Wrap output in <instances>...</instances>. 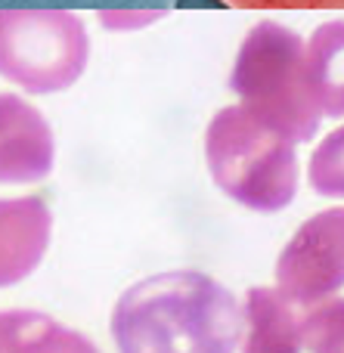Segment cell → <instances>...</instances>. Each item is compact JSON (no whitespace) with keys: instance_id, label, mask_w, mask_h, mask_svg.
Here are the masks:
<instances>
[{"instance_id":"ba28073f","label":"cell","mask_w":344,"mask_h":353,"mask_svg":"<svg viewBox=\"0 0 344 353\" xmlns=\"http://www.w3.org/2000/svg\"><path fill=\"white\" fill-rule=\"evenodd\" d=\"M307 307L289 301L279 288H252L242 307V353H301V325Z\"/></svg>"},{"instance_id":"5bb4252c","label":"cell","mask_w":344,"mask_h":353,"mask_svg":"<svg viewBox=\"0 0 344 353\" xmlns=\"http://www.w3.org/2000/svg\"><path fill=\"white\" fill-rule=\"evenodd\" d=\"M165 16V10H140V12H103V25H109V28H136V25H149L155 22V19Z\"/></svg>"},{"instance_id":"7c38bea8","label":"cell","mask_w":344,"mask_h":353,"mask_svg":"<svg viewBox=\"0 0 344 353\" xmlns=\"http://www.w3.org/2000/svg\"><path fill=\"white\" fill-rule=\"evenodd\" d=\"M19 353H99V350H97V344H93L90 338H84L81 332L65 329V325L50 319L37 335H31L28 341H25V347Z\"/></svg>"},{"instance_id":"3957f363","label":"cell","mask_w":344,"mask_h":353,"mask_svg":"<svg viewBox=\"0 0 344 353\" xmlns=\"http://www.w3.org/2000/svg\"><path fill=\"white\" fill-rule=\"evenodd\" d=\"M205 159L217 189L252 211H283L298 192L295 143L242 105H227L211 118Z\"/></svg>"},{"instance_id":"7a4b0ae2","label":"cell","mask_w":344,"mask_h":353,"mask_svg":"<svg viewBox=\"0 0 344 353\" xmlns=\"http://www.w3.org/2000/svg\"><path fill=\"white\" fill-rule=\"evenodd\" d=\"M230 87L242 99V109H248L285 140H314L320 115L307 87L304 41L292 28L273 19L254 25L236 53Z\"/></svg>"},{"instance_id":"9c48e42d","label":"cell","mask_w":344,"mask_h":353,"mask_svg":"<svg viewBox=\"0 0 344 353\" xmlns=\"http://www.w3.org/2000/svg\"><path fill=\"white\" fill-rule=\"evenodd\" d=\"M307 87L320 118H344V19L326 22L310 34Z\"/></svg>"},{"instance_id":"8992f818","label":"cell","mask_w":344,"mask_h":353,"mask_svg":"<svg viewBox=\"0 0 344 353\" xmlns=\"http://www.w3.org/2000/svg\"><path fill=\"white\" fill-rule=\"evenodd\" d=\"M56 143L47 118L22 97L0 93V183H37L53 171Z\"/></svg>"},{"instance_id":"4fadbf2b","label":"cell","mask_w":344,"mask_h":353,"mask_svg":"<svg viewBox=\"0 0 344 353\" xmlns=\"http://www.w3.org/2000/svg\"><path fill=\"white\" fill-rule=\"evenodd\" d=\"M50 316L34 310H3L0 313V353H19L31 335L43 329Z\"/></svg>"},{"instance_id":"8fae6325","label":"cell","mask_w":344,"mask_h":353,"mask_svg":"<svg viewBox=\"0 0 344 353\" xmlns=\"http://www.w3.org/2000/svg\"><path fill=\"white\" fill-rule=\"evenodd\" d=\"M310 186L329 199H344V128L332 130L310 159Z\"/></svg>"},{"instance_id":"277c9868","label":"cell","mask_w":344,"mask_h":353,"mask_svg":"<svg viewBox=\"0 0 344 353\" xmlns=\"http://www.w3.org/2000/svg\"><path fill=\"white\" fill-rule=\"evenodd\" d=\"M90 41L74 12L0 10V74L28 93L68 90L84 74Z\"/></svg>"},{"instance_id":"6da1fadb","label":"cell","mask_w":344,"mask_h":353,"mask_svg":"<svg viewBox=\"0 0 344 353\" xmlns=\"http://www.w3.org/2000/svg\"><path fill=\"white\" fill-rule=\"evenodd\" d=\"M242 310L217 279L171 270L130 285L112 310L118 353H233Z\"/></svg>"},{"instance_id":"52a82bcc","label":"cell","mask_w":344,"mask_h":353,"mask_svg":"<svg viewBox=\"0 0 344 353\" xmlns=\"http://www.w3.org/2000/svg\"><path fill=\"white\" fill-rule=\"evenodd\" d=\"M53 217L43 199H0V288L25 282L50 248Z\"/></svg>"},{"instance_id":"30bf717a","label":"cell","mask_w":344,"mask_h":353,"mask_svg":"<svg viewBox=\"0 0 344 353\" xmlns=\"http://www.w3.org/2000/svg\"><path fill=\"white\" fill-rule=\"evenodd\" d=\"M301 344L310 353H344V301H323L304 310Z\"/></svg>"},{"instance_id":"5b68a950","label":"cell","mask_w":344,"mask_h":353,"mask_svg":"<svg viewBox=\"0 0 344 353\" xmlns=\"http://www.w3.org/2000/svg\"><path fill=\"white\" fill-rule=\"evenodd\" d=\"M279 292L301 307L323 304L344 285V208L304 220L276 261Z\"/></svg>"}]
</instances>
